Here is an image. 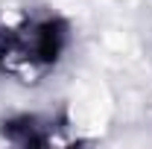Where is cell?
<instances>
[{
    "label": "cell",
    "instance_id": "obj_1",
    "mask_svg": "<svg viewBox=\"0 0 152 149\" xmlns=\"http://www.w3.org/2000/svg\"><path fill=\"white\" fill-rule=\"evenodd\" d=\"M67 29L53 12L23 9L0 15V64L20 82H38L61 56Z\"/></svg>",
    "mask_w": 152,
    "mask_h": 149
}]
</instances>
